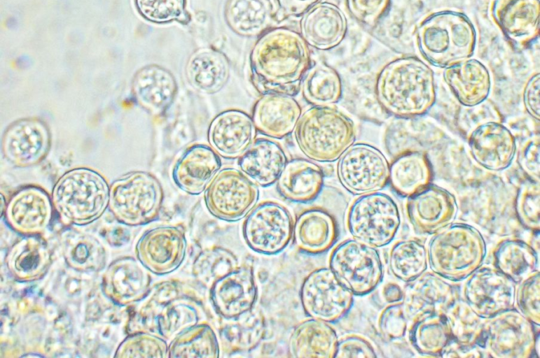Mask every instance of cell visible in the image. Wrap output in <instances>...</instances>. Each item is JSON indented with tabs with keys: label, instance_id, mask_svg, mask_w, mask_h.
<instances>
[{
	"label": "cell",
	"instance_id": "cell-21",
	"mask_svg": "<svg viewBox=\"0 0 540 358\" xmlns=\"http://www.w3.org/2000/svg\"><path fill=\"white\" fill-rule=\"evenodd\" d=\"M222 161L219 154L204 143L188 147L175 161L172 179L183 192L199 195L205 191L221 170Z\"/></svg>",
	"mask_w": 540,
	"mask_h": 358
},
{
	"label": "cell",
	"instance_id": "cell-42",
	"mask_svg": "<svg viewBox=\"0 0 540 358\" xmlns=\"http://www.w3.org/2000/svg\"><path fill=\"white\" fill-rule=\"evenodd\" d=\"M411 345L420 354L440 356L452 341L444 314L423 313L413 317L409 329Z\"/></svg>",
	"mask_w": 540,
	"mask_h": 358
},
{
	"label": "cell",
	"instance_id": "cell-32",
	"mask_svg": "<svg viewBox=\"0 0 540 358\" xmlns=\"http://www.w3.org/2000/svg\"><path fill=\"white\" fill-rule=\"evenodd\" d=\"M338 236L334 217L320 208L301 212L293 224V238L296 247L307 253L320 254L328 250Z\"/></svg>",
	"mask_w": 540,
	"mask_h": 358
},
{
	"label": "cell",
	"instance_id": "cell-38",
	"mask_svg": "<svg viewBox=\"0 0 540 358\" xmlns=\"http://www.w3.org/2000/svg\"><path fill=\"white\" fill-rule=\"evenodd\" d=\"M432 167L420 151L396 156L389 165V182L401 196L408 197L431 184Z\"/></svg>",
	"mask_w": 540,
	"mask_h": 358
},
{
	"label": "cell",
	"instance_id": "cell-36",
	"mask_svg": "<svg viewBox=\"0 0 540 358\" xmlns=\"http://www.w3.org/2000/svg\"><path fill=\"white\" fill-rule=\"evenodd\" d=\"M51 264L46 242L36 235L25 236L15 243L6 256V265L17 280L29 282L41 278Z\"/></svg>",
	"mask_w": 540,
	"mask_h": 358
},
{
	"label": "cell",
	"instance_id": "cell-15",
	"mask_svg": "<svg viewBox=\"0 0 540 358\" xmlns=\"http://www.w3.org/2000/svg\"><path fill=\"white\" fill-rule=\"evenodd\" d=\"M534 325L515 308L501 312L485 322L483 348L497 358L532 357L539 337Z\"/></svg>",
	"mask_w": 540,
	"mask_h": 358
},
{
	"label": "cell",
	"instance_id": "cell-43",
	"mask_svg": "<svg viewBox=\"0 0 540 358\" xmlns=\"http://www.w3.org/2000/svg\"><path fill=\"white\" fill-rule=\"evenodd\" d=\"M304 99L312 106H333L339 102L343 85L339 73L323 62L312 64L300 85Z\"/></svg>",
	"mask_w": 540,
	"mask_h": 358
},
{
	"label": "cell",
	"instance_id": "cell-44",
	"mask_svg": "<svg viewBox=\"0 0 540 358\" xmlns=\"http://www.w3.org/2000/svg\"><path fill=\"white\" fill-rule=\"evenodd\" d=\"M217 336L207 322L191 326L174 337L168 345V357H218Z\"/></svg>",
	"mask_w": 540,
	"mask_h": 358
},
{
	"label": "cell",
	"instance_id": "cell-58",
	"mask_svg": "<svg viewBox=\"0 0 540 358\" xmlns=\"http://www.w3.org/2000/svg\"><path fill=\"white\" fill-rule=\"evenodd\" d=\"M539 73L533 75L527 83L524 93V105L529 114L539 120Z\"/></svg>",
	"mask_w": 540,
	"mask_h": 358
},
{
	"label": "cell",
	"instance_id": "cell-28",
	"mask_svg": "<svg viewBox=\"0 0 540 358\" xmlns=\"http://www.w3.org/2000/svg\"><path fill=\"white\" fill-rule=\"evenodd\" d=\"M178 91L176 81L167 69L151 64L134 74L132 92L136 101L154 116L164 115L173 103Z\"/></svg>",
	"mask_w": 540,
	"mask_h": 358
},
{
	"label": "cell",
	"instance_id": "cell-12",
	"mask_svg": "<svg viewBox=\"0 0 540 358\" xmlns=\"http://www.w3.org/2000/svg\"><path fill=\"white\" fill-rule=\"evenodd\" d=\"M258 198L257 185L243 172L231 167L220 170L204 194L208 211L227 222L246 217L256 205Z\"/></svg>",
	"mask_w": 540,
	"mask_h": 358
},
{
	"label": "cell",
	"instance_id": "cell-5",
	"mask_svg": "<svg viewBox=\"0 0 540 358\" xmlns=\"http://www.w3.org/2000/svg\"><path fill=\"white\" fill-rule=\"evenodd\" d=\"M300 151L309 159L331 162L354 143L352 120L333 106H312L302 113L294 129Z\"/></svg>",
	"mask_w": 540,
	"mask_h": 358
},
{
	"label": "cell",
	"instance_id": "cell-9",
	"mask_svg": "<svg viewBox=\"0 0 540 358\" xmlns=\"http://www.w3.org/2000/svg\"><path fill=\"white\" fill-rule=\"evenodd\" d=\"M346 224L353 238L382 248L394 240L399 229V206L390 195L380 191L359 195L348 208Z\"/></svg>",
	"mask_w": 540,
	"mask_h": 358
},
{
	"label": "cell",
	"instance_id": "cell-48",
	"mask_svg": "<svg viewBox=\"0 0 540 358\" xmlns=\"http://www.w3.org/2000/svg\"><path fill=\"white\" fill-rule=\"evenodd\" d=\"M227 13L233 28L244 34H255L269 24L272 6L269 0H232Z\"/></svg>",
	"mask_w": 540,
	"mask_h": 358
},
{
	"label": "cell",
	"instance_id": "cell-50",
	"mask_svg": "<svg viewBox=\"0 0 540 358\" xmlns=\"http://www.w3.org/2000/svg\"><path fill=\"white\" fill-rule=\"evenodd\" d=\"M518 220L527 229L539 231V182H525L520 188L515 201Z\"/></svg>",
	"mask_w": 540,
	"mask_h": 358
},
{
	"label": "cell",
	"instance_id": "cell-31",
	"mask_svg": "<svg viewBox=\"0 0 540 358\" xmlns=\"http://www.w3.org/2000/svg\"><path fill=\"white\" fill-rule=\"evenodd\" d=\"M414 281L402 301L408 318L423 313L444 314L459 299L456 288L436 273H423Z\"/></svg>",
	"mask_w": 540,
	"mask_h": 358
},
{
	"label": "cell",
	"instance_id": "cell-51",
	"mask_svg": "<svg viewBox=\"0 0 540 358\" xmlns=\"http://www.w3.org/2000/svg\"><path fill=\"white\" fill-rule=\"evenodd\" d=\"M145 19L155 23L179 20L185 12V0H134Z\"/></svg>",
	"mask_w": 540,
	"mask_h": 358
},
{
	"label": "cell",
	"instance_id": "cell-29",
	"mask_svg": "<svg viewBox=\"0 0 540 358\" xmlns=\"http://www.w3.org/2000/svg\"><path fill=\"white\" fill-rule=\"evenodd\" d=\"M53 206L44 192L27 187L11 199L6 208V219L13 230L25 236L37 235L49 224Z\"/></svg>",
	"mask_w": 540,
	"mask_h": 358
},
{
	"label": "cell",
	"instance_id": "cell-13",
	"mask_svg": "<svg viewBox=\"0 0 540 358\" xmlns=\"http://www.w3.org/2000/svg\"><path fill=\"white\" fill-rule=\"evenodd\" d=\"M293 219L289 209L273 201L256 205L247 215L242 234L254 251L266 255L284 250L293 238Z\"/></svg>",
	"mask_w": 540,
	"mask_h": 358
},
{
	"label": "cell",
	"instance_id": "cell-23",
	"mask_svg": "<svg viewBox=\"0 0 540 358\" xmlns=\"http://www.w3.org/2000/svg\"><path fill=\"white\" fill-rule=\"evenodd\" d=\"M468 142L473 159L492 171H501L509 166L516 152L513 135L497 121L476 127L469 134Z\"/></svg>",
	"mask_w": 540,
	"mask_h": 358
},
{
	"label": "cell",
	"instance_id": "cell-25",
	"mask_svg": "<svg viewBox=\"0 0 540 358\" xmlns=\"http://www.w3.org/2000/svg\"><path fill=\"white\" fill-rule=\"evenodd\" d=\"M539 0H494L492 17L505 36L523 46L539 36Z\"/></svg>",
	"mask_w": 540,
	"mask_h": 358
},
{
	"label": "cell",
	"instance_id": "cell-6",
	"mask_svg": "<svg viewBox=\"0 0 540 358\" xmlns=\"http://www.w3.org/2000/svg\"><path fill=\"white\" fill-rule=\"evenodd\" d=\"M486 252L484 238L478 229L467 224H451L430 240L428 264L440 277L460 281L483 265Z\"/></svg>",
	"mask_w": 540,
	"mask_h": 358
},
{
	"label": "cell",
	"instance_id": "cell-27",
	"mask_svg": "<svg viewBox=\"0 0 540 358\" xmlns=\"http://www.w3.org/2000/svg\"><path fill=\"white\" fill-rule=\"evenodd\" d=\"M300 29L308 46L328 50L338 46L345 38L347 20L336 5L319 2L301 17Z\"/></svg>",
	"mask_w": 540,
	"mask_h": 358
},
{
	"label": "cell",
	"instance_id": "cell-26",
	"mask_svg": "<svg viewBox=\"0 0 540 358\" xmlns=\"http://www.w3.org/2000/svg\"><path fill=\"white\" fill-rule=\"evenodd\" d=\"M302 114V108L293 96L264 94L255 103L251 117L260 134L281 139L291 134Z\"/></svg>",
	"mask_w": 540,
	"mask_h": 358
},
{
	"label": "cell",
	"instance_id": "cell-40",
	"mask_svg": "<svg viewBox=\"0 0 540 358\" xmlns=\"http://www.w3.org/2000/svg\"><path fill=\"white\" fill-rule=\"evenodd\" d=\"M538 252L524 241H501L494 251V267L518 284L539 271Z\"/></svg>",
	"mask_w": 540,
	"mask_h": 358
},
{
	"label": "cell",
	"instance_id": "cell-49",
	"mask_svg": "<svg viewBox=\"0 0 540 358\" xmlns=\"http://www.w3.org/2000/svg\"><path fill=\"white\" fill-rule=\"evenodd\" d=\"M166 341L149 333H131L120 345L115 357H168V345Z\"/></svg>",
	"mask_w": 540,
	"mask_h": 358
},
{
	"label": "cell",
	"instance_id": "cell-24",
	"mask_svg": "<svg viewBox=\"0 0 540 358\" xmlns=\"http://www.w3.org/2000/svg\"><path fill=\"white\" fill-rule=\"evenodd\" d=\"M149 272L137 258L122 257L113 262L104 273L103 290L120 306L141 301L151 289Z\"/></svg>",
	"mask_w": 540,
	"mask_h": 358
},
{
	"label": "cell",
	"instance_id": "cell-55",
	"mask_svg": "<svg viewBox=\"0 0 540 358\" xmlns=\"http://www.w3.org/2000/svg\"><path fill=\"white\" fill-rule=\"evenodd\" d=\"M518 162L521 169L535 182L539 181V136L525 140L518 151Z\"/></svg>",
	"mask_w": 540,
	"mask_h": 358
},
{
	"label": "cell",
	"instance_id": "cell-11",
	"mask_svg": "<svg viewBox=\"0 0 540 358\" xmlns=\"http://www.w3.org/2000/svg\"><path fill=\"white\" fill-rule=\"evenodd\" d=\"M337 176L349 192L361 195L382 190L389 182V164L383 153L366 143L352 144L338 159Z\"/></svg>",
	"mask_w": 540,
	"mask_h": 358
},
{
	"label": "cell",
	"instance_id": "cell-46",
	"mask_svg": "<svg viewBox=\"0 0 540 358\" xmlns=\"http://www.w3.org/2000/svg\"><path fill=\"white\" fill-rule=\"evenodd\" d=\"M388 265L394 277L411 282L424 273L427 268V250L424 244L415 239L398 241L390 249Z\"/></svg>",
	"mask_w": 540,
	"mask_h": 358
},
{
	"label": "cell",
	"instance_id": "cell-53",
	"mask_svg": "<svg viewBox=\"0 0 540 358\" xmlns=\"http://www.w3.org/2000/svg\"><path fill=\"white\" fill-rule=\"evenodd\" d=\"M408 320V316L402 301L390 303L379 315L378 329L389 340L400 339L406 333Z\"/></svg>",
	"mask_w": 540,
	"mask_h": 358
},
{
	"label": "cell",
	"instance_id": "cell-16",
	"mask_svg": "<svg viewBox=\"0 0 540 358\" xmlns=\"http://www.w3.org/2000/svg\"><path fill=\"white\" fill-rule=\"evenodd\" d=\"M516 283L495 267L480 266L468 278L464 301L481 318L514 308Z\"/></svg>",
	"mask_w": 540,
	"mask_h": 358
},
{
	"label": "cell",
	"instance_id": "cell-19",
	"mask_svg": "<svg viewBox=\"0 0 540 358\" xmlns=\"http://www.w3.org/2000/svg\"><path fill=\"white\" fill-rule=\"evenodd\" d=\"M50 134L44 122L24 118L14 122L5 131L1 147L4 155L11 164L21 167L35 165L48 152Z\"/></svg>",
	"mask_w": 540,
	"mask_h": 358
},
{
	"label": "cell",
	"instance_id": "cell-37",
	"mask_svg": "<svg viewBox=\"0 0 540 358\" xmlns=\"http://www.w3.org/2000/svg\"><path fill=\"white\" fill-rule=\"evenodd\" d=\"M221 319L219 336L223 350L226 353L251 351L260 344L265 336L266 322L260 309L254 308L236 318Z\"/></svg>",
	"mask_w": 540,
	"mask_h": 358
},
{
	"label": "cell",
	"instance_id": "cell-22",
	"mask_svg": "<svg viewBox=\"0 0 540 358\" xmlns=\"http://www.w3.org/2000/svg\"><path fill=\"white\" fill-rule=\"evenodd\" d=\"M252 117L238 109H228L211 122L207 138L209 145L226 159L239 158L256 139Z\"/></svg>",
	"mask_w": 540,
	"mask_h": 358
},
{
	"label": "cell",
	"instance_id": "cell-20",
	"mask_svg": "<svg viewBox=\"0 0 540 358\" xmlns=\"http://www.w3.org/2000/svg\"><path fill=\"white\" fill-rule=\"evenodd\" d=\"M209 291L212 306L221 318H236L250 311L258 296L253 267L239 266L216 281Z\"/></svg>",
	"mask_w": 540,
	"mask_h": 358
},
{
	"label": "cell",
	"instance_id": "cell-57",
	"mask_svg": "<svg viewBox=\"0 0 540 358\" xmlns=\"http://www.w3.org/2000/svg\"><path fill=\"white\" fill-rule=\"evenodd\" d=\"M321 0H275L278 17L282 20L301 17Z\"/></svg>",
	"mask_w": 540,
	"mask_h": 358
},
{
	"label": "cell",
	"instance_id": "cell-14",
	"mask_svg": "<svg viewBox=\"0 0 540 358\" xmlns=\"http://www.w3.org/2000/svg\"><path fill=\"white\" fill-rule=\"evenodd\" d=\"M354 296L329 267L318 268L310 272L300 289V303L305 314L330 324L339 321L349 313Z\"/></svg>",
	"mask_w": 540,
	"mask_h": 358
},
{
	"label": "cell",
	"instance_id": "cell-59",
	"mask_svg": "<svg viewBox=\"0 0 540 358\" xmlns=\"http://www.w3.org/2000/svg\"><path fill=\"white\" fill-rule=\"evenodd\" d=\"M382 295L384 300L390 304L402 301L404 292L398 284L388 282L384 285Z\"/></svg>",
	"mask_w": 540,
	"mask_h": 358
},
{
	"label": "cell",
	"instance_id": "cell-39",
	"mask_svg": "<svg viewBox=\"0 0 540 358\" xmlns=\"http://www.w3.org/2000/svg\"><path fill=\"white\" fill-rule=\"evenodd\" d=\"M229 64L221 54L212 50L198 52L188 61L186 78L193 88L205 94L220 92L229 79Z\"/></svg>",
	"mask_w": 540,
	"mask_h": 358
},
{
	"label": "cell",
	"instance_id": "cell-33",
	"mask_svg": "<svg viewBox=\"0 0 540 358\" xmlns=\"http://www.w3.org/2000/svg\"><path fill=\"white\" fill-rule=\"evenodd\" d=\"M324 174L314 162L304 158L288 160L276 187L285 199L295 203H307L317 197L322 189Z\"/></svg>",
	"mask_w": 540,
	"mask_h": 358
},
{
	"label": "cell",
	"instance_id": "cell-35",
	"mask_svg": "<svg viewBox=\"0 0 540 358\" xmlns=\"http://www.w3.org/2000/svg\"><path fill=\"white\" fill-rule=\"evenodd\" d=\"M338 339L330 323L310 317L293 329L289 341V353L297 358H333Z\"/></svg>",
	"mask_w": 540,
	"mask_h": 358
},
{
	"label": "cell",
	"instance_id": "cell-30",
	"mask_svg": "<svg viewBox=\"0 0 540 358\" xmlns=\"http://www.w3.org/2000/svg\"><path fill=\"white\" fill-rule=\"evenodd\" d=\"M288 158L282 146L269 138H258L239 157L237 164L256 185L267 187L276 183Z\"/></svg>",
	"mask_w": 540,
	"mask_h": 358
},
{
	"label": "cell",
	"instance_id": "cell-17",
	"mask_svg": "<svg viewBox=\"0 0 540 358\" xmlns=\"http://www.w3.org/2000/svg\"><path fill=\"white\" fill-rule=\"evenodd\" d=\"M186 238L179 226H159L146 231L139 239L135 251L138 260L151 273L169 274L182 264Z\"/></svg>",
	"mask_w": 540,
	"mask_h": 358
},
{
	"label": "cell",
	"instance_id": "cell-56",
	"mask_svg": "<svg viewBox=\"0 0 540 358\" xmlns=\"http://www.w3.org/2000/svg\"><path fill=\"white\" fill-rule=\"evenodd\" d=\"M371 343L359 335H348L338 339L334 357H377Z\"/></svg>",
	"mask_w": 540,
	"mask_h": 358
},
{
	"label": "cell",
	"instance_id": "cell-8",
	"mask_svg": "<svg viewBox=\"0 0 540 358\" xmlns=\"http://www.w3.org/2000/svg\"><path fill=\"white\" fill-rule=\"evenodd\" d=\"M163 200L164 192L159 180L149 173L134 171L111 185L109 207L120 222L139 226L158 217Z\"/></svg>",
	"mask_w": 540,
	"mask_h": 358
},
{
	"label": "cell",
	"instance_id": "cell-54",
	"mask_svg": "<svg viewBox=\"0 0 540 358\" xmlns=\"http://www.w3.org/2000/svg\"><path fill=\"white\" fill-rule=\"evenodd\" d=\"M351 15L368 27H375L387 13L390 0H345Z\"/></svg>",
	"mask_w": 540,
	"mask_h": 358
},
{
	"label": "cell",
	"instance_id": "cell-3",
	"mask_svg": "<svg viewBox=\"0 0 540 358\" xmlns=\"http://www.w3.org/2000/svg\"><path fill=\"white\" fill-rule=\"evenodd\" d=\"M374 94L380 106L396 117L422 115L436 100L434 73L417 57L397 58L378 73Z\"/></svg>",
	"mask_w": 540,
	"mask_h": 358
},
{
	"label": "cell",
	"instance_id": "cell-45",
	"mask_svg": "<svg viewBox=\"0 0 540 358\" xmlns=\"http://www.w3.org/2000/svg\"><path fill=\"white\" fill-rule=\"evenodd\" d=\"M444 315L455 345L466 350L483 348L485 322L465 301L457 299Z\"/></svg>",
	"mask_w": 540,
	"mask_h": 358
},
{
	"label": "cell",
	"instance_id": "cell-41",
	"mask_svg": "<svg viewBox=\"0 0 540 358\" xmlns=\"http://www.w3.org/2000/svg\"><path fill=\"white\" fill-rule=\"evenodd\" d=\"M61 245L67 264L76 271H99L106 265V250L92 235L76 230L67 231L62 235Z\"/></svg>",
	"mask_w": 540,
	"mask_h": 358
},
{
	"label": "cell",
	"instance_id": "cell-18",
	"mask_svg": "<svg viewBox=\"0 0 540 358\" xmlns=\"http://www.w3.org/2000/svg\"><path fill=\"white\" fill-rule=\"evenodd\" d=\"M406 213L415 233L435 234L455 220L457 204L448 190L429 184L407 199Z\"/></svg>",
	"mask_w": 540,
	"mask_h": 358
},
{
	"label": "cell",
	"instance_id": "cell-4",
	"mask_svg": "<svg viewBox=\"0 0 540 358\" xmlns=\"http://www.w3.org/2000/svg\"><path fill=\"white\" fill-rule=\"evenodd\" d=\"M415 36L421 55L431 65L444 69L471 58L477 41L471 20L454 10L429 15L416 27Z\"/></svg>",
	"mask_w": 540,
	"mask_h": 358
},
{
	"label": "cell",
	"instance_id": "cell-7",
	"mask_svg": "<svg viewBox=\"0 0 540 358\" xmlns=\"http://www.w3.org/2000/svg\"><path fill=\"white\" fill-rule=\"evenodd\" d=\"M110 187L95 171L79 168L64 174L55 185L52 203L62 221L84 225L98 219L109 206Z\"/></svg>",
	"mask_w": 540,
	"mask_h": 358
},
{
	"label": "cell",
	"instance_id": "cell-47",
	"mask_svg": "<svg viewBox=\"0 0 540 358\" xmlns=\"http://www.w3.org/2000/svg\"><path fill=\"white\" fill-rule=\"evenodd\" d=\"M239 266L238 259L233 252L213 246L198 255L192 266V273L202 286L210 289L216 281Z\"/></svg>",
	"mask_w": 540,
	"mask_h": 358
},
{
	"label": "cell",
	"instance_id": "cell-10",
	"mask_svg": "<svg viewBox=\"0 0 540 358\" xmlns=\"http://www.w3.org/2000/svg\"><path fill=\"white\" fill-rule=\"evenodd\" d=\"M328 267L354 296L373 292L382 281L384 268L378 248L348 238L336 245L329 256Z\"/></svg>",
	"mask_w": 540,
	"mask_h": 358
},
{
	"label": "cell",
	"instance_id": "cell-1",
	"mask_svg": "<svg viewBox=\"0 0 540 358\" xmlns=\"http://www.w3.org/2000/svg\"><path fill=\"white\" fill-rule=\"evenodd\" d=\"M311 64L309 46L300 34L289 28H276L263 35L253 50L252 83L261 94L294 96Z\"/></svg>",
	"mask_w": 540,
	"mask_h": 358
},
{
	"label": "cell",
	"instance_id": "cell-34",
	"mask_svg": "<svg viewBox=\"0 0 540 358\" xmlns=\"http://www.w3.org/2000/svg\"><path fill=\"white\" fill-rule=\"evenodd\" d=\"M443 78L457 100L466 107L485 101L490 93V73L476 59L469 58L445 68Z\"/></svg>",
	"mask_w": 540,
	"mask_h": 358
},
{
	"label": "cell",
	"instance_id": "cell-2",
	"mask_svg": "<svg viewBox=\"0 0 540 358\" xmlns=\"http://www.w3.org/2000/svg\"><path fill=\"white\" fill-rule=\"evenodd\" d=\"M141 301L130 317V334L149 333L167 341L200 322L205 313L198 292L176 280L155 285Z\"/></svg>",
	"mask_w": 540,
	"mask_h": 358
},
{
	"label": "cell",
	"instance_id": "cell-52",
	"mask_svg": "<svg viewBox=\"0 0 540 358\" xmlns=\"http://www.w3.org/2000/svg\"><path fill=\"white\" fill-rule=\"evenodd\" d=\"M518 284L515 291L518 310L534 325L539 326V271Z\"/></svg>",
	"mask_w": 540,
	"mask_h": 358
}]
</instances>
